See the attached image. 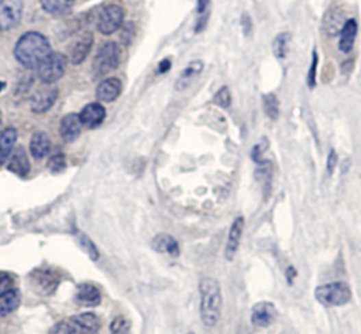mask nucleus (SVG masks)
I'll use <instances>...</instances> for the list:
<instances>
[{
    "label": "nucleus",
    "mask_w": 361,
    "mask_h": 334,
    "mask_svg": "<svg viewBox=\"0 0 361 334\" xmlns=\"http://www.w3.org/2000/svg\"><path fill=\"white\" fill-rule=\"evenodd\" d=\"M222 288L218 279L205 277L199 282V312L205 326L213 327L222 316Z\"/></svg>",
    "instance_id": "2"
},
{
    "label": "nucleus",
    "mask_w": 361,
    "mask_h": 334,
    "mask_svg": "<svg viewBox=\"0 0 361 334\" xmlns=\"http://www.w3.org/2000/svg\"><path fill=\"white\" fill-rule=\"evenodd\" d=\"M285 275H286V281L290 282V283H292L294 279H295V277H297V270L294 267H288Z\"/></svg>",
    "instance_id": "37"
},
{
    "label": "nucleus",
    "mask_w": 361,
    "mask_h": 334,
    "mask_svg": "<svg viewBox=\"0 0 361 334\" xmlns=\"http://www.w3.org/2000/svg\"><path fill=\"white\" fill-rule=\"evenodd\" d=\"M2 120H3V118H2V112H0V127H2Z\"/></svg>",
    "instance_id": "41"
},
{
    "label": "nucleus",
    "mask_w": 361,
    "mask_h": 334,
    "mask_svg": "<svg viewBox=\"0 0 361 334\" xmlns=\"http://www.w3.org/2000/svg\"><path fill=\"white\" fill-rule=\"evenodd\" d=\"M357 36V21L354 18H350L345 23V26L340 31V42H339V49L342 53L347 54L351 51L353 44Z\"/></svg>",
    "instance_id": "23"
},
{
    "label": "nucleus",
    "mask_w": 361,
    "mask_h": 334,
    "mask_svg": "<svg viewBox=\"0 0 361 334\" xmlns=\"http://www.w3.org/2000/svg\"><path fill=\"white\" fill-rule=\"evenodd\" d=\"M8 168L18 177H26L30 172V161L26 154V150L23 147L14 149L13 154L9 158Z\"/></svg>",
    "instance_id": "17"
},
{
    "label": "nucleus",
    "mask_w": 361,
    "mask_h": 334,
    "mask_svg": "<svg viewBox=\"0 0 361 334\" xmlns=\"http://www.w3.org/2000/svg\"><path fill=\"white\" fill-rule=\"evenodd\" d=\"M186 334H195L194 331H189V333H186Z\"/></svg>",
    "instance_id": "42"
},
{
    "label": "nucleus",
    "mask_w": 361,
    "mask_h": 334,
    "mask_svg": "<svg viewBox=\"0 0 361 334\" xmlns=\"http://www.w3.org/2000/svg\"><path fill=\"white\" fill-rule=\"evenodd\" d=\"M78 237V240H79V244H81V247H82V250L93 259V261H96V259H98L99 258V251H98V248H96V246L93 244V242L90 240V238H88L85 234H78L77 235Z\"/></svg>",
    "instance_id": "30"
},
{
    "label": "nucleus",
    "mask_w": 361,
    "mask_h": 334,
    "mask_svg": "<svg viewBox=\"0 0 361 334\" xmlns=\"http://www.w3.org/2000/svg\"><path fill=\"white\" fill-rule=\"evenodd\" d=\"M92 45H93V34L89 31H85L77 40L72 41V44L68 49L66 58L71 61V64H74V65L82 64L88 58L92 50Z\"/></svg>",
    "instance_id": "10"
},
{
    "label": "nucleus",
    "mask_w": 361,
    "mask_h": 334,
    "mask_svg": "<svg viewBox=\"0 0 361 334\" xmlns=\"http://www.w3.org/2000/svg\"><path fill=\"white\" fill-rule=\"evenodd\" d=\"M209 2H210V0H198V13L203 14L208 10Z\"/></svg>",
    "instance_id": "38"
},
{
    "label": "nucleus",
    "mask_w": 361,
    "mask_h": 334,
    "mask_svg": "<svg viewBox=\"0 0 361 334\" xmlns=\"http://www.w3.org/2000/svg\"><path fill=\"white\" fill-rule=\"evenodd\" d=\"M214 103L221 106V107H229L230 103H232V94H230V90L229 88H222L218 93L214 94Z\"/></svg>",
    "instance_id": "32"
},
{
    "label": "nucleus",
    "mask_w": 361,
    "mask_h": 334,
    "mask_svg": "<svg viewBox=\"0 0 361 334\" xmlns=\"http://www.w3.org/2000/svg\"><path fill=\"white\" fill-rule=\"evenodd\" d=\"M243 229H245V219L242 216L236 218L230 226L226 248H225V258L227 261H232L238 251L240 242H242V235H243Z\"/></svg>",
    "instance_id": "14"
},
{
    "label": "nucleus",
    "mask_w": 361,
    "mask_h": 334,
    "mask_svg": "<svg viewBox=\"0 0 361 334\" xmlns=\"http://www.w3.org/2000/svg\"><path fill=\"white\" fill-rule=\"evenodd\" d=\"M50 54V41L38 31H27L26 34H23L14 47V57L17 62L27 69H37Z\"/></svg>",
    "instance_id": "1"
},
{
    "label": "nucleus",
    "mask_w": 361,
    "mask_h": 334,
    "mask_svg": "<svg viewBox=\"0 0 361 334\" xmlns=\"http://www.w3.org/2000/svg\"><path fill=\"white\" fill-rule=\"evenodd\" d=\"M170 69V61L165 60L164 62L160 64V73H165V70Z\"/></svg>",
    "instance_id": "39"
},
{
    "label": "nucleus",
    "mask_w": 361,
    "mask_h": 334,
    "mask_svg": "<svg viewBox=\"0 0 361 334\" xmlns=\"http://www.w3.org/2000/svg\"><path fill=\"white\" fill-rule=\"evenodd\" d=\"M345 14L342 10H330L323 20V30L327 36H336L345 26Z\"/></svg>",
    "instance_id": "24"
},
{
    "label": "nucleus",
    "mask_w": 361,
    "mask_h": 334,
    "mask_svg": "<svg viewBox=\"0 0 361 334\" xmlns=\"http://www.w3.org/2000/svg\"><path fill=\"white\" fill-rule=\"evenodd\" d=\"M65 322L69 334H98L101 329V319L90 312L75 315Z\"/></svg>",
    "instance_id": "8"
},
{
    "label": "nucleus",
    "mask_w": 361,
    "mask_h": 334,
    "mask_svg": "<svg viewBox=\"0 0 361 334\" xmlns=\"http://www.w3.org/2000/svg\"><path fill=\"white\" fill-rule=\"evenodd\" d=\"M51 138L45 131H37L30 140V153L36 159L45 158L51 151Z\"/></svg>",
    "instance_id": "18"
},
{
    "label": "nucleus",
    "mask_w": 361,
    "mask_h": 334,
    "mask_svg": "<svg viewBox=\"0 0 361 334\" xmlns=\"http://www.w3.org/2000/svg\"><path fill=\"white\" fill-rule=\"evenodd\" d=\"M32 277H33V283L36 285V288L42 295L53 294L57 290L58 282H60L58 275L50 270H37L36 272L32 274Z\"/></svg>",
    "instance_id": "15"
},
{
    "label": "nucleus",
    "mask_w": 361,
    "mask_h": 334,
    "mask_svg": "<svg viewBox=\"0 0 361 334\" xmlns=\"http://www.w3.org/2000/svg\"><path fill=\"white\" fill-rule=\"evenodd\" d=\"M23 0H0V30H12L23 17Z\"/></svg>",
    "instance_id": "7"
},
{
    "label": "nucleus",
    "mask_w": 361,
    "mask_h": 334,
    "mask_svg": "<svg viewBox=\"0 0 361 334\" xmlns=\"http://www.w3.org/2000/svg\"><path fill=\"white\" fill-rule=\"evenodd\" d=\"M21 303V294L18 290L13 288L3 295H0V318L12 315L18 309Z\"/></svg>",
    "instance_id": "22"
},
{
    "label": "nucleus",
    "mask_w": 361,
    "mask_h": 334,
    "mask_svg": "<svg viewBox=\"0 0 361 334\" xmlns=\"http://www.w3.org/2000/svg\"><path fill=\"white\" fill-rule=\"evenodd\" d=\"M14 288V279L8 272H0V295Z\"/></svg>",
    "instance_id": "33"
},
{
    "label": "nucleus",
    "mask_w": 361,
    "mask_h": 334,
    "mask_svg": "<svg viewBox=\"0 0 361 334\" xmlns=\"http://www.w3.org/2000/svg\"><path fill=\"white\" fill-rule=\"evenodd\" d=\"M75 300L82 306H98L102 300L101 291L92 283H82L78 286Z\"/></svg>",
    "instance_id": "21"
},
{
    "label": "nucleus",
    "mask_w": 361,
    "mask_h": 334,
    "mask_svg": "<svg viewBox=\"0 0 361 334\" xmlns=\"http://www.w3.org/2000/svg\"><path fill=\"white\" fill-rule=\"evenodd\" d=\"M125 9L119 5L106 6L98 18V31L103 36H110L123 26Z\"/></svg>",
    "instance_id": "6"
},
{
    "label": "nucleus",
    "mask_w": 361,
    "mask_h": 334,
    "mask_svg": "<svg viewBox=\"0 0 361 334\" xmlns=\"http://www.w3.org/2000/svg\"><path fill=\"white\" fill-rule=\"evenodd\" d=\"M110 334H130V322L125 316H117L110 323Z\"/></svg>",
    "instance_id": "29"
},
{
    "label": "nucleus",
    "mask_w": 361,
    "mask_h": 334,
    "mask_svg": "<svg viewBox=\"0 0 361 334\" xmlns=\"http://www.w3.org/2000/svg\"><path fill=\"white\" fill-rule=\"evenodd\" d=\"M120 93H122V82L117 78H108L105 81H102L96 89V98L101 102H114L119 97Z\"/></svg>",
    "instance_id": "16"
},
{
    "label": "nucleus",
    "mask_w": 361,
    "mask_h": 334,
    "mask_svg": "<svg viewBox=\"0 0 361 334\" xmlns=\"http://www.w3.org/2000/svg\"><path fill=\"white\" fill-rule=\"evenodd\" d=\"M3 88H5V82H0V92L3 90Z\"/></svg>",
    "instance_id": "40"
},
{
    "label": "nucleus",
    "mask_w": 361,
    "mask_h": 334,
    "mask_svg": "<svg viewBox=\"0 0 361 334\" xmlns=\"http://www.w3.org/2000/svg\"><path fill=\"white\" fill-rule=\"evenodd\" d=\"M336 161H338V157H336V153L334 151H330L329 153V158H327V171H329V174L333 172L334 166H336Z\"/></svg>",
    "instance_id": "36"
},
{
    "label": "nucleus",
    "mask_w": 361,
    "mask_h": 334,
    "mask_svg": "<svg viewBox=\"0 0 361 334\" xmlns=\"http://www.w3.org/2000/svg\"><path fill=\"white\" fill-rule=\"evenodd\" d=\"M316 68H318V54L316 51L314 53V58H312V65L309 69V75H308V85L310 88L315 86L316 82Z\"/></svg>",
    "instance_id": "34"
},
{
    "label": "nucleus",
    "mask_w": 361,
    "mask_h": 334,
    "mask_svg": "<svg viewBox=\"0 0 361 334\" xmlns=\"http://www.w3.org/2000/svg\"><path fill=\"white\" fill-rule=\"evenodd\" d=\"M105 117H106V110L99 102H93V103L86 105L79 113L82 126L90 130L98 129L105 122Z\"/></svg>",
    "instance_id": "12"
},
{
    "label": "nucleus",
    "mask_w": 361,
    "mask_h": 334,
    "mask_svg": "<svg viewBox=\"0 0 361 334\" xmlns=\"http://www.w3.org/2000/svg\"><path fill=\"white\" fill-rule=\"evenodd\" d=\"M65 166H66V161H65L64 154H61V153L53 155L50 158V161H48V168H50V171L54 174L62 172L65 170Z\"/></svg>",
    "instance_id": "31"
},
{
    "label": "nucleus",
    "mask_w": 361,
    "mask_h": 334,
    "mask_svg": "<svg viewBox=\"0 0 361 334\" xmlns=\"http://www.w3.org/2000/svg\"><path fill=\"white\" fill-rule=\"evenodd\" d=\"M315 299L327 307L343 306L351 299V290L345 282H332L318 286L315 290Z\"/></svg>",
    "instance_id": "3"
},
{
    "label": "nucleus",
    "mask_w": 361,
    "mask_h": 334,
    "mask_svg": "<svg viewBox=\"0 0 361 334\" xmlns=\"http://www.w3.org/2000/svg\"><path fill=\"white\" fill-rule=\"evenodd\" d=\"M75 0H40L41 8L44 12L50 13L53 16H62L66 14Z\"/></svg>",
    "instance_id": "25"
},
{
    "label": "nucleus",
    "mask_w": 361,
    "mask_h": 334,
    "mask_svg": "<svg viewBox=\"0 0 361 334\" xmlns=\"http://www.w3.org/2000/svg\"><path fill=\"white\" fill-rule=\"evenodd\" d=\"M17 142V130L14 127H8L0 133V165L9 161L14 151Z\"/></svg>",
    "instance_id": "20"
},
{
    "label": "nucleus",
    "mask_w": 361,
    "mask_h": 334,
    "mask_svg": "<svg viewBox=\"0 0 361 334\" xmlns=\"http://www.w3.org/2000/svg\"><path fill=\"white\" fill-rule=\"evenodd\" d=\"M288 41H290V36L286 33H281L279 36L275 37L273 42V51L277 58H285L288 51Z\"/></svg>",
    "instance_id": "28"
},
{
    "label": "nucleus",
    "mask_w": 361,
    "mask_h": 334,
    "mask_svg": "<svg viewBox=\"0 0 361 334\" xmlns=\"http://www.w3.org/2000/svg\"><path fill=\"white\" fill-rule=\"evenodd\" d=\"M120 61V50L116 42L109 41L103 44L99 51L96 53L93 65H92V75L95 79L102 78L112 73L113 69L117 68Z\"/></svg>",
    "instance_id": "4"
},
{
    "label": "nucleus",
    "mask_w": 361,
    "mask_h": 334,
    "mask_svg": "<svg viewBox=\"0 0 361 334\" xmlns=\"http://www.w3.org/2000/svg\"><path fill=\"white\" fill-rule=\"evenodd\" d=\"M277 307L273 302H258L251 309V323L257 327H270L277 320Z\"/></svg>",
    "instance_id": "11"
},
{
    "label": "nucleus",
    "mask_w": 361,
    "mask_h": 334,
    "mask_svg": "<svg viewBox=\"0 0 361 334\" xmlns=\"http://www.w3.org/2000/svg\"><path fill=\"white\" fill-rule=\"evenodd\" d=\"M262 99H264V110H266V114L271 118V120H277L279 106H278V99L275 94L269 93Z\"/></svg>",
    "instance_id": "27"
},
{
    "label": "nucleus",
    "mask_w": 361,
    "mask_h": 334,
    "mask_svg": "<svg viewBox=\"0 0 361 334\" xmlns=\"http://www.w3.org/2000/svg\"><path fill=\"white\" fill-rule=\"evenodd\" d=\"M58 99V89L53 85H45L38 88L30 102V107L34 113L42 114L50 110Z\"/></svg>",
    "instance_id": "9"
},
{
    "label": "nucleus",
    "mask_w": 361,
    "mask_h": 334,
    "mask_svg": "<svg viewBox=\"0 0 361 334\" xmlns=\"http://www.w3.org/2000/svg\"><path fill=\"white\" fill-rule=\"evenodd\" d=\"M153 250H155L160 254H166L170 257H178L179 255V244L175 238L170 234H157L153 242H151Z\"/></svg>",
    "instance_id": "19"
},
{
    "label": "nucleus",
    "mask_w": 361,
    "mask_h": 334,
    "mask_svg": "<svg viewBox=\"0 0 361 334\" xmlns=\"http://www.w3.org/2000/svg\"><path fill=\"white\" fill-rule=\"evenodd\" d=\"M50 334H69L68 327H66V322L62 320V322L54 324L53 329L50 330Z\"/></svg>",
    "instance_id": "35"
},
{
    "label": "nucleus",
    "mask_w": 361,
    "mask_h": 334,
    "mask_svg": "<svg viewBox=\"0 0 361 334\" xmlns=\"http://www.w3.org/2000/svg\"><path fill=\"white\" fill-rule=\"evenodd\" d=\"M82 131V123L79 114L68 113L62 117L60 125V136L65 142H74L79 138Z\"/></svg>",
    "instance_id": "13"
},
{
    "label": "nucleus",
    "mask_w": 361,
    "mask_h": 334,
    "mask_svg": "<svg viewBox=\"0 0 361 334\" xmlns=\"http://www.w3.org/2000/svg\"><path fill=\"white\" fill-rule=\"evenodd\" d=\"M66 66V55H64L62 53H51L37 68V75L42 84L53 85L65 75Z\"/></svg>",
    "instance_id": "5"
},
{
    "label": "nucleus",
    "mask_w": 361,
    "mask_h": 334,
    "mask_svg": "<svg viewBox=\"0 0 361 334\" xmlns=\"http://www.w3.org/2000/svg\"><path fill=\"white\" fill-rule=\"evenodd\" d=\"M202 69H203V64L201 61H194V62H190L186 69H184V73L181 74L179 79L177 81L175 86L178 90H184L189 86V84L194 81V78L202 73Z\"/></svg>",
    "instance_id": "26"
}]
</instances>
